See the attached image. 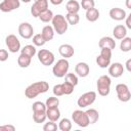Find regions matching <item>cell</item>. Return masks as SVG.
I'll list each match as a JSON object with an SVG mask.
<instances>
[{
    "mask_svg": "<svg viewBox=\"0 0 131 131\" xmlns=\"http://www.w3.org/2000/svg\"><path fill=\"white\" fill-rule=\"evenodd\" d=\"M46 110H36V111H33V120H34L35 123L40 124V123H43L46 120Z\"/></svg>",
    "mask_w": 131,
    "mask_h": 131,
    "instance_id": "cell-20",
    "label": "cell"
},
{
    "mask_svg": "<svg viewBox=\"0 0 131 131\" xmlns=\"http://www.w3.org/2000/svg\"><path fill=\"white\" fill-rule=\"evenodd\" d=\"M51 21H52V28L55 33H57L58 35H62L67 32L69 24L63 15H61V14L53 15Z\"/></svg>",
    "mask_w": 131,
    "mask_h": 131,
    "instance_id": "cell-2",
    "label": "cell"
},
{
    "mask_svg": "<svg viewBox=\"0 0 131 131\" xmlns=\"http://www.w3.org/2000/svg\"><path fill=\"white\" fill-rule=\"evenodd\" d=\"M49 89V85L47 82L45 81H39V82H35L31 85H29L26 90H25V95L27 98H35L36 96H38L39 94L45 93L47 92Z\"/></svg>",
    "mask_w": 131,
    "mask_h": 131,
    "instance_id": "cell-1",
    "label": "cell"
},
{
    "mask_svg": "<svg viewBox=\"0 0 131 131\" xmlns=\"http://www.w3.org/2000/svg\"><path fill=\"white\" fill-rule=\"evenodd\" d=\"M20 6L19 0H3L0 3V10L2 12H10Z\"/></svg>",
    "mask_w": 131,
    "mask_h": 131,
    "instance_id": "cell-11",
    "label": "cell"
},
{
    "mask_svg": "<svg viewBox=\"0 0 131 131\" xmlns=\"http://www.w3.org/2000/svg\"><path fill=\"white\" fill-rule=\"evenodd\" d=\"M89 71H90L89 66H88L86 62H78V63L76 64V67H75V72H76V74H77L79 77H82V78L87 77L88 74H89Z\"/></svg>",
    "mask_w": 131,
    "mask_h": 131,
    "instance_id": "cell-17",
    "label": "cell"
},
{
    "mask_svg": "<svg viewBox=\"0 0 131 131\" xmlns=\"http://www.w3.org/2000/svg\"><path fill=\"white\" fill-rule=\"evenodd\" d=\"M43 130L44 131H55L57 130V125L53 121H48V123H45V125L43 126Z\"/></svg>",
    "mask_w": 131,
    "mask_h": 131,
    "instance_id": "cell-36",
    "label": "cell"
},
{
    "mask_svg": "<svg viewBox=\"0 0 131 131\" xmlns=\"http://www.w3.org/2000/svg\"><path fill=\"white\" fill-rule=\"evenodd\" d=\"M96 63H97V66L99 67V68H102V69H104V68H107L110 64H111V59L110 58H106V57H103V56H101L100 54L96 57Z\"/></svg>",
    "mask_w": 131,
    "mask_h": 131,
    "instance_id": "cell-31",
    "label": "cell"
},
{
    "mask_svg": "<svg viewBox=\"0 0 131 131\" xmlns=\"http://www.w3.org/2000/svg\"><path fill=\"white\" fill-rule=\"evenodd\" d=\"M50 2H51V4H53V5H59V4H61L62 2H63V0H49Z\"/></svg>",
    "mask_w": 131,
    "mask_h": 131,
    "instance_id": "cell-43",
    "label": "cell"
},
{
    "mask_svg": "<svg viewBox=\"0 0 131 131\" xmlns=\"http://www.w3.org/2000/svg\"><path fill=\"white\" fill-rule=\"evenodd\" d=\"M48 8V0H39L35 1L31 7V13L34 17H38L41 12Z\"/></svg>",
    "mask_w": 131,
    "mask_h": 131,
    "instance_id": "cell-10",
    "label": "cell"
},
{
    "mask_svg": "<svg viewBox=\"0 0 131 131\" xmlns=\"http://www.w3.org/2000/svg\"><path fill=\"white\" fill-rule=\"evenodd\" d=\"M46 118L49 121H53L56 122L59 118H60V111L57 107H51V108H47L46 110Z\"/></svg>",
    "mask_w": 131,
    "mask_h": 131,
    "instance_id": "cell-19",
    "label": "cell"
},
{
    "mask_svg": "<svg viewBox=\"0 0 131 131\" xmlns=\"http://www.w3.org/2000/svg\"><path fill=\"white\" fill-rule=\"evenodd\" d=\"M100 55L103 56V57H106V58H112V50L108 49V48H100Z\"/></svg>",
    "mask_w": 131,
    "mask_h": 131,
    "instance_id": "cell-39",
    "label": "cell"
},
{
    "mask_svg": "<svg viewBox=\"0 0 131 131\" xmlns=\"http://www.w3.org/2000/svg\"><path fill=\"white\" fill-rule=\"evenodd\" d=\"M31 61H32V57L23 53H20V55L17 58V63L20 68H28L31 64Z\"/></svg>",
    "mask_w": 131,
    "mask_h": 131,
    "instance_id": "cell-25",
    "label": "cell"
},
{
    "mask_svg": "<svg viewBox=\"0 0 131 131\" xmlns=\"http://www.w3.org/2000/svg\"><path fill=\"white\" fill-rule=\"evenodd\" d=\"M72 119L79 127L85 128L89 125V121H88V117H87L86 113L81 111V110L74 111L73 114H72Z\"/></svg>",
    "mask_w": 131,
    "mask_h": 131,
    "instance_id": "cell-7",
    "label": "cell"
},
{
    "mask_svg": "<svg viewBox=\"0 0 131 131\" xmlns=\"http://www.w3.org/2000/svg\"><path fill=\"white\" fill-rule=\"evenodd\" d=\"M53 94L56 96V97H58V96H62V95H64V93H63V89H62V85L61 84H57V85H55L54 87H53Z\"/></svg>",
    "mask_w": 131,
    "mask_h": 131,
    "instance_id": "cell-38",
    "label": "cell"
},
{
    "mask_svg": "<svg viewBox=\"0 0 131 131\" xmlns=\"http://www.w3.org/2000/svg\"><path fill=\"white\" fill-rule=\"evenodd\" d=\"M98 17H99V11H98V9H96V8L93 7V8H90V9H87L86 10V18H87L88 21L94 23V21H96L98 19Z\"/></svg>",
    "mask_w": 131,
    "mask_h": 131,
    "instance_id": "cell-23",
    "label": "cell"
},
{
    "mask_svg": "<svg viewBox=\"0 0 131 131\" xmlns=\"http://www.w3.org/2000/svg\"><path fill=\"white\" fill-rule=\"evenodd\" d=\"M42 37L44 38V40L46 42L48 41H51L54 37V30L52 28V26H45L43 29H42V33H41Z\"/></svg>",
    "mask_w": 131,
    "mask_h": 131,
    "instance_id": "cell-21",
    "label": "cell"
},
{
    "mask_svg": "<svg viewBox=\"0 0 131 131\" xmlns=\"http://www.w3.org/2000/svg\"><path fill=\"white\" fill-rule=\"evenodd\" d=\"M14 130H15V127L10 124L0 126V131H14Z\"/></svg>",
    "mask_w": 131,
    "mask_h": 131,
    "instance_id": "cell-41",
    "label": "cell"
},
{
    "mask_svg": "<svg viewBox=\"0 0 131 131\" xmlns=\"http://www.w3.org/2000/svg\"><path fill=\"white\" fill-rule=\"evenodd\" d=\"M64 80H66V82L72 84L74 87L77 86V84H78V77L74 73H67L64 76Z\"/></svg>",
    "mask_w": 131,
    "mask_h": 131,
    "instance_id": "cell-33",
    "label": "cell"
},
{
    "mask_svg": "<svg viewBox=\"0 0 131 131\" xmlns=\"http://www.w3.org/2000/svg\"><path fill=\"white\" fill-rule=\"evenodd\" d=\"M61 85H62L63 93H64L66 95H70V94L73 93V91H74V86H73L72 84H70V83H68V82L64 81V83H62Z\"/></svg>",
    "mask_w": 131,
    "mask_h": 131,
    "instance_id": "cell-35",
    "label": "cell"
},
{
    "mask_svg": "<svg viewBox=\"0 0 131 131\" xmlns=\"http://www.w3.org/2000/svg\"><path fill=\"white\" fill-rule=\"evenodd\" d=\"M96 99V92L94 91H89L86 92L84 94H82L78 100H77V104L79 107L83 108V107H87L89 105H91Z\"/></svg>",
    "mask_w": 131,
    "mask_h": 131,
    "instance_id": "cell-5",
    "label": "cell"
},
{
    "mask_svg": "<svg viewBox=\"0 0 131 131\" xmlns=\"http://www.w3.org/2000/svg\"><path fill=\"white\" fill-rule=\"evenodd\" d=\"M131 59H128L127 61H126V69H127V71L128 72H131Z\"/></svg>",
    "mask_w": 131,
    "mask_h": 131,
    "instance_id": "cell-44",
    "label": "cell"
},
{
    "mask_svg": "<svg viewBox=\"0 0 131 131\" xmlns=\"http://www.w3.org/2000/svg\"><path fill=\"white\" fill-rule=\"evenodd\" d=\"M5 44L11 53H16L18 50H20V42L13 34H10L5 38Z\"/></svg>",
    "mask_w": 131,
    "mask_h": 131,
    "instance_id": "cell-9",
    "label": "cell"
},
{
    "mask_svg": "<svg viewBox=\"0 0 131 131\" xmlns=\"http://www.w3.org/2000/svg\"><path fill=\"white\" fill-rule=\"evenodd\" d=\"M110 14V17L114 20H123L125 19L127 13L124 9L122 8H119V7H115V8H112L108 12Z\"/></svg>",
    "mask_w": 131,
    "mask_h": 131,
    "instance_id": "cell-14",
    "label": "cell"
},
{
    "mask_svg": "<svg viewBox=\"0 0 131 131\" xmlns=\"http://www.w3.org/2000/svg\"><path fill=\"white\" fill-rule=\"evenodd\" d=\"M18 34L24 38V39H30L33 37L34 34V29L30 23H21L18 26Z\"/></svg>",
    "mask_w": 131,
    "mask_h": 131,
    "instance_id": "cell-12",
    "label": "cell"
},
{
    "mask_svg": "<svg viewBox=\"0 0 131 131\" xmlns=\"http://www.w3.org/2000/svg\"><path fill=\"white\" fill-rule=\"evenodd\" d=\"M113 35L116 39L118 40H122L124 37H126L127 35V28L123 25H118L114 28L113 30Z\"/></svg>",
    "mask_w": 131,
    "mask_h": 131,
    "instance_id": "cell-18",
    "label": "cell"
},
{
    "mask_svg": "<svg viewBox=\"0 0 131 131\" xmlns=\"http://www.w3.org/2000/svg\"><path fill=\"white\" fill-rule=\"evenodd\" d=\"M111 78L106 75L100 76L97 79V91L98 94L101 96H107L111 91Z\"/></svg>",
    "mask_w": 131,
    "mask_h": 131,
    "instance_id": "cell-3",
    "label": "cell"
},
{
    "mask_svg": "<svg viewBox=\"0 0 131 131\" xmlns=\"http://www.w3.org/2000/svg\"><path fill=\"white\" fill-rule=\"evenodd\" d=\"M120 49L123 52H129L131 50V38L124 37L120 43Z\"/></svg>",
    "mask_w": 131,
    "mask_h": 131,
    "instance_id": "cell-26",
    "label": "cell"
},
{
    "mask_svg": "<svg viewBox=\"0 0 131 131\" xmlns=\"http://www.w3.org/2000/svg\"><path fill=\"white\" fill-rule=\"evenodd\" d=\"M59 104V99L56 97V96H51V97H48L46 99V102H45V105L47 108H51V107H57Z\"/></svg>",
    "mask_w": 131,
    "mask_h": 131,
    "instance_id": "cell-32",
    "label": "cell"
},
{
    "mask_svg": "<svg viewBox=\"0 0 131 131\" xmlns=\"http://www.w3.org/2000/svg\"><path fill=\"white\" fill-rule=\"evenodd\" d=\"M81 6H82L83 9L87 10V9L93 8L95 6V2H94V0H82L81 1Z\"/></svg>",
    "mask_w": 131,
    "mask_h": 131,
    "instance_id": "cell-37",
    "label": "cell"
},
{
    "mask_svg": "<svg viewBox=\"0 0 131 131\" xmlns=\"http://www.w3.org/2000/svg\"><path fill=\"white\" fill-rule=\"evenodd\" d=\"M69 68H70V63L69 61L67 60V58H61L59 60H57L55 62V64L53 66V69H52V73L55 77L57 78H62L66 76V74L68 73L69 71Z\"/></svg>",
    "mask_w": 131,
    "mask_h": 131,
    "instance_id": "cell-4",
    "label": "cell"
},
{
    "mask_svg": "<svg viewBox=\"0 0 131 131\" xmlns=\"http://www.w3.org/2000/svg\"><path fill=\"white\" fill-rule=\"evenodd\" d=\"M37 55H38L39 61H40L43 66H45V67H49V66L53 64V62H54V60H55L54 54H53L51 51L47 50V49H40V50L38 51Z\"/></svg>",
    "mask_w": 131,
    "mask_h": 131,
    "instance_id": "cell-6",
    "label": "cell"
},
{
    "mask_svg": "<svg viewBox=\"0 0 131 131\" xmlns=\"http://www.w3.org/2000/svg\"><path fill=\"white\" fill-rule=\"evenodd\" d=\"M126 6L127 8L131 9V0H126Z\"/></svg>",
    "mask_w": 131,
    "mask_h": 131,
    "instance_id": "cell-45",
    "label": "cell"
},
{
    "mask_svg": "<svg viewBox=\"0 0 131 131\" xmlns=\"http://www.w3.org/2000/svg\"><path fill=\"white\" fill-rule=\"evenodd\" d=\"M58 128L61 131H70L72 129V122H71V120H69L67 118L61 119L59 124H58Z\"/></svg>",
    "mask_w": 131,
    "mask_h": 131,
    "instance_id": "cell-29",
    "label": "cell"
},
{
    "mask_svg": "<svg viewBox=\"0 0 131 131\" xmlns=\"http://www.w3.org/2000/svg\"><path fill=\"white\" fill-rule=\"evenodd\" d=\"M33 43L35 46H43L46 43V41L44 40L41 34H36L33 36Z\"/></svg>",
    "mask_w": 131,
    "mask_h": 131,
    "instance_id": "cell-34",
    "label": "cell"
},
{
    "mask_svg": "<svg viewBox=\"0 0 131 131\" xmlns=\"http://www.w3.org/2000/svg\"><path fill=\"white\" fill-rule=\"evenodd\" d=\"M116 92H117V96L120 101L127 102L131 98V93H130L129 87L126 84H123V83L118 84L116 86Z\"/></svg>",
    "mask_w": 131,
    "mask_h": 131,
    "instance_id": "cell-8",
    "label": "cell"
},
{
    "mask_svg": "<svg viewBox=\"0 0 131 131\" xmlns=\"http://www.w3.org/2000/svg\"><path fill=\"white\" fill-rule=\"evenodd\" d=\"M23 2H25V3H29V2H31V0H21Z\"/></svg>",
    "mask_w": 131,
    "mask_h": 131,
    "instance_id": "cell-46",
    "label": "cell"
},
{
    "mask_svg": "<svg viewBox=\"0 0 131 131\" xmlns=\"http://www.w3.org/2000/svg\"><path fill=\"white\" fill-rule=\"evenodd\" d=\"M34 1H39V0H34Z\"/></svg>",
    "mask_w": 131,
    "mask_h": 131,
    "instance_id": "cell-47",
    "label": "cell"
},
{
    "mask_svg": "<svg viewBox=\"0 0 131 131\" xmlns=\"http://www.w3.org/2000/svg\"><path fill=\"white\" fill-rule=\"evenodd\" d=\"M20 50H21L23 54H26V55H28L30 57H33L36 54V47L34 45H31V44L24 46L23 49H20Z\"/></svg>",
    "mask_w": 131,
    "mask_h": 131,
    "instance_id": "cell-30",
    "label": "cell"
},
{
    "mask_svg": "<svg viewBox=\"0 0 131 131\" xmlns=\"http://www.w3.org/2000/svg\"><path fill=\"white\" fill-rule=\"evenodd\" d=\"M130 17H131V14H128V15H126V27L128 28V29H131V23H130Z\"/></svg>",
    "mask_w": 131,
    "mask_h": 131,
    "instance_id": "cell-42",
    "label": "cell"
},
{
    "mask_svg": "<svg viewBox=\"0 0 131 131\" xmlns=\"http://www.w3.org/2000/svg\"><path fill=\"white\" fill-rule=\"evenodd\" d=\"M8 51L5 49H0V61H5L8 59Z\"/></svg>",
    "mask_w": 131,
    "mask_h": 131,
    "instance_id": "cell-40",
    "label": "cell"
},
{
    "mask_svg": "<svg viewBox=\"0 0 131 131\" xmlns=\"http://www.w3.org/2000/svg\"><path fill=\"white\" fill-rule=\"evenodd\" d=\"M66 9L69 13H78L80 10V4L76 0H70L67 2Z\"/></svg>",
    "mask_w": 131,
    "mask_h": 131,
    "instance_id": "cell-22",
    "label": "cell"
},
{
    "mask_svg": "<svg viewBox=\"0 0 131 131\" xmlns=\"http://www.w3.org/2000/svg\"><path fill=\"white\" fill-rule=\"evenodd\" d=\"M124 73V67L120 62H114L108 66V74L114 78H119Z\"/></svg>",
    "mask_w": 131,
    "mask_h": 131,
    "instance_id": "cell-13",
    "label": "cell"
},
{
    "mask_svg": "<svg viewBox=\"0 0 131 131\" xmlns=\"http://www.w3.org/2000/svg\"><path fill=\"white\" fill-rule=\"evenodd\" d=\"M86 115L88 117V121H89V124H94L98 121L99 119V114L98 112L95 110V108H88L86 112Z\"/></svg>",
    "mask_w": 131,
    "mask_h": 131,
    "instance_id": "cell-24",
    "label": "cell"
},
{
    "mask_svg": "<svg viewBox=\"0 0 131 131\" xmlns=\"http://www.w3.org/2000/svg\"><path fill=\"white\" fill-rule=\"evenodd\" d=\"M64 17H66L68 24H69V25H72V26L77 25V24L79 23V20H80V16H79L78 13H69V12H68Z\"/></svg>",
    "mask_w": 131,
    "mask_h": 131,
    "instance_id": "cell-28",
    "label": "cell"
},
{
    "mask_svg": "<svg viewBox=\"0 0 131 131\" xmlns=\"http://www.w3.org/2000/svg\"><path fill=\"white\" fill-rule=\"evenodd\" d=\"M40 19H41V21H43V23H49V21H51L52 20V17H53V12L50 10V9H46V10H44L43 12H41L40 14H39V16H38Z\"/></svg>",
    "mask_w": 131,
    "mask_h": 131,
    "instance_id": "cell-27",
    "label": "cell"
},
{
    "mask_svg": "<svg viewBox=\"0 0 131 131\" xmlns=\"http://www.w3.org/2000/svg\"><path fill=\"white\" fill-rule=\"evenodd\" d=\"M58 52L59 54L64 57V58H69V57H72L75 53V49L72 45L70 44H62L58 47Z\"/></svg>",
    "mask_w": 131,
    "mask_h": 131,
    "instance_id": "cell-15",
    "label": "cell"
},
{
    "mask_svg": "<svg viewBox=\"0 0 131 131\" xmlns=\"http://www.w3.org/2000/svg\"><path fill=\"white\" fill-rule=\"evenodd\" d=\"M98 46L100 48H108L111 50L115 49L116 47V41L112 38V37H108V36H105V37H102L99 42H98Z\"/></svg>",
    "mask_w": 131,
    "mask_h": 131,
    "instance_id": "cell-16",
    "label": "cell"
}]
</instances>
